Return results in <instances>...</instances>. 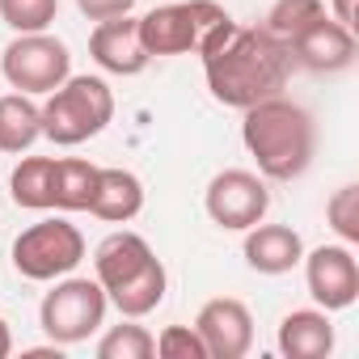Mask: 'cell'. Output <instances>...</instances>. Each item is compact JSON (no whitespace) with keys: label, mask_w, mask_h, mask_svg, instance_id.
Instances as JSON below:
<instances>
[{"label":"cell","mask_w":359,"mask_h":359,"mask_svg":"<svg viewBox=\"0 0 359 359\" xmlns=\"http://www.w3.org/2000/svg\"><path fill=\"white\" fill-rule=\"evenodd\" d=\"M296 72L287 43L266 34L262 26H233L220 47L203 55L208 89L220 106L250 110L266 97H279Z\"/></svg>","instance_id":"obj_1"},{"label":"cell","mask_w":359,"mask_h":359,"mask_svg":"<svg viewBox=\"0 0 359 359\" xmlns=\"http://www.w3.org/2000/svg\"><path fill=\"white\" fill-rule=\"evenodd\" d=\"M241 144L258 161V173L271 182H292L313 165L317 152V123L313 114L292 97H266L250 110H241Z\"/></svg>","instance_id":"obj_2"},{"label":"cell","mask_w":359,"mask_h":359,"mask_svg":"<svg viewBox=\"0 0 359 359\" xmlns=\"http://www.w3.org/2000/svg\"><path fill=\"white\" fill-rule=\"evenodd\" d=\"M43 135L60 148H76L93 135H102L114 118V93L102 76H68L60 89L47 93L39 106Z\"/></svg>","instance_id":"obj_3"},{"label":"cell","mask_w":359,"mask_h":359,"mask_svg":"<svg viewBox=\"0 0 359 359\" xmlns=\"http://www.w3.org/2000/svg\"><path fill=\"white\" fill-rule=\"evenodd\" d=\"M106 287L97 279H76V275H64L55 279V287L43 296L39 304V325L43 334L55 342V346H76L85 342L89 334L102 330L106 321Z\"/></svg>","instance_id":"obj_4"},{"label":"cell","mask_w":359,"mask_h":359,"mask_svg":"<svg viewBox=\"0 0 359 359\" xmlns=\"http://www.w3.org/2000/svg\"><path fill=\"white\" fill-rule=\"evenodd\" d=\"M81 258H85V237L76 224H68L60 216L30 224L13 241V271L34 283H55V279L72 275L81 266Z\"/></svg>","instance_id":"obj_5"},{"label":"cell","mask_w":359,"mask_h":359,"mask_svg":"<svg viewBox=\"0 0 359 359\" xmlns=\"http://www.w3.org/2000/svg\"><path fill=\"white\" fill-rule=\"evenodd\" d=\"M0 72L18 93L30 97H47L51 89H60L72 76V51L68 43H60L55 34L39 30V34H18L5 55H0Z\"/></svg>","instance_id":"obj_6"},{"label":"cell","mask_w":359,"mask_h":359,"mask_svg":"<svg viewBox=\"0 0 359 359\" xmlns=\"http://www.w3.org/2000/svg\"><path fill=\"white\" fill-rule=\"evenodd\" d=\"M203 208L212 216L216 229L224 233H245L254 229L258 220H266L271 212V191L258 173L250 169H220L212 182H208V195H203Z\"/></svg>","instance_id":"obj_7"},{"label":"cell","mask_w":359,"mask_h":359,"mask_svg":"<svg viewBox=\"0 0 359 359\" xmlns=\"http://www.w3.org/2000/svg\"><path fill=\"white\" fill-rule=\"evenodd\" d=\"M300 262H304V283H309V296L317 300V309L342 313L359 300V262H355L351 245H317Z\"/></svg>","instance_id":"obj_8"},{"label":"cell","mask_w":359,"mask_h":359,"mask_svg":"<svg viewBox=\"0 0 359 359\" xmlns=\"http://www.w3.org/2000/svg\"><path fill=\"white\" fill-rule=\"evenodd\" d=\"M195 334L208 346V359H245L254 346V313L237 296H216L199 309Z\"/></svg>","instance_id":"obj_9"},{"label":"cell","mask_w":359,"mask_h":359,"mask_svg":"<svg viewBox=\"0 0 359 359\" xmlns=\"http://www.w3.org/2000/svg\"><path fill=\"white\" fill-rule=\"evenodd\" d=\"M140 43L148 60L156 55H195L199 47V0L156 5L140 18Z\"/></svg>","instance_id":"obj_10"},{"label":"cell","mask_w":359,"mask_h":359,"mask_svg":"<svg viewBox=\"0 0 359 359\" xmlns=\"http://www.w3.org/2000/svg\"><path fill=\"white\" fill-rule=\"evenodd\" d=\"M287 51L309 72H346L355 64V30H346L334 18H317L287 43Z\"/></svg>","instance_id":"obj_11"},{"label":"cell","mask_w":359,"mask_h":359,"mask_svg":"<svg viewBox=\"0 0 359 359\" xmlns=\"http://www.w3.org/2000/svg\"><path fill=\"white\" fill-rule=\"evenodd\" d=\"M89 55L97 60V68L114 76H140L148 68V51L140 43V18L123 13V18L97 22L89 34Z\"/></svg>","instance_id":"obj_12"},{"label":"cell","mask_w":359,"mask_h":359,"mask_svg":"<svg viewBox=\"0 0 359 359\" xmlns=\"http://www.w3.org/2000/svg\"><path fill=\"white\" fill-rule=\"evenodd\" d=\"M300 258H304V241H300L296 229L262 224V220L254 229H245V262H250V271H258V275H287V271L300 266Z\"/></svg>","instance_id":"obj_13"},{"label":"cell","mask_w":359,"mask_h":359,"mask_svg":"<svg viewBox=\"0 0 359 359\" xmlns=\"http://www.w3.org/2000/svg\"><path fill=\"white\" fill-rule=\"evenodd\" d=\"M275 346L283 359H325L334 351L330 313L325 309H292L275 330Z\"/></svg>","instance_id":"obj_14"},{"label":"cell","mask_w":359,"mask_h":359,"mask_svg":"<svg viewBox=\"0 0 359 359\" xmlns=\"http://www.w3.org/2000/svg\"><path fill=\"white\" fill-rule=\"evenodd\" d=\"M152 258H156V254H152V245H148L140 233L118 229V233H110V237L93 250V279L110 292V287L127 283L135 271H144Z\"/></svg>","instance_id":"obj_15"},{"label":"cell","mask_w":359,"mask_h":359,"mask_svg":"<svg viewBox=\"0 0 359 359\" xmlns=\"http://www.w3.org/2000/svg\"><path fill=\"white\" fill-rule=\"evenodd\" d=\"M89 212L106 224H127L144 212V182L131 169H102L97 173V195L89 203Z\"/></svg>","instance_id":"obj_16"},{"label":"cell","mask_w":359,"mask_h":359,"mask_svg":"<svg viewBox=\"0 0 359 359\" xmlns=\"http://www.w3.org/2000/svg\"><path fill=\"white\" fill-rule=\"evenodd\" d=\"M165 292H169V271H165V262L161 258H152L144 271H135L127 283H118V287H110L106 292V300L123 313V317H148L161 300H165Z\"/></svg>","instance_id":"obj_17"},{"label":"cell","mask_w":359,"mask_h":359,"mask_svg":"<svg viewBox=\"0 0 359 359\" xmlns=\"http://www.w3.org/2000/svg\"><path fill=\"white\" fill-rule=\"evenodd\" d=\"M9 195L26 212H51L55 208V156H22L9 173Z\"/></svg>","instance_id":"obj_18"},{"label":"cell","mask_w":359,"mask_h":359,"mask_svg":"<svg viewBox=\"0 0 359 359\" xmlns=\"http://www.w3.org/2000/svg\"><path fill=\"white\" fill-rule=\"evenodd\" d=\"M43 135V114L30 93L0 97V152H30Z\"/></svg>","instance_id":"obj_19"},{"label":"cell","mask_w":359,"mask_h":359,"mask_svg":"<svg viewBox=\"0 0 359 359\" xmlns=\"http://www.w3.org/2000/svg\"><path fill=\"white\" fill-rule=\"evenodd\" d=\"M102 165L81 156H55V212H89Z\"/></svg>","instance_id":"obj_20"},{"label":"cell","mask_w":359,"mask_h":359,"mask_svg":"<svg viewBox=\"0 0 359 359\" xmlns=\"http://www.w3.org/2000/svg\"><path fill=\"white\" fill-rule=\"evenodd\" d=\"M152 355H156V338L144 325H135V317L110 325L97 342V359H152Z\"/></svg>","instance_id":"obj_21"},{"label":"cell","mask_w":359,"mask_h":359,"mask_svg":"<svg viewBox=\"0 0 359 359\" xmlns=\"http://www.w3.org/2000/svg\"><path fill=\"white\" fill-rule=\"evenodd\" d=\"M317 18H325V5L321 0H275L271 13H266V34H275L279 43H292L300 30H309Z\"/></svg>","instance_id":"obj_22"},{"label":"cell","mask_w":359,"mask_h":359,"mask_svg":"<svg viewBox=\"0 0 359 359\" xmlns=\"http://www.w3.org/2000/svg\"><path fill=\"white\" fill-rule=\"evenodd\" d=\"M60 13V0H0V22L13 34H39L51 30Z\"/></svg>","instance_id":"obj_23"},{"label":"cell","mask_w":359,"mask_h":359,"mask_svg":"<svg viewBox=\"0 0 359 359\" xmlns=\"http://www.w3.org/2000/svg\"><path fill=\"white\" fill-rule=\"evenodd\" d=\"M325 220H330V229L342 237V245H359V187H355V182H346V187H338V191L330 195Z\"/></svg>","instance_id":"obj_24"},{"label":"cell","mask_w":359,"mask_h":359,"mask_svg":"<svg viewBox=\"0 0 359 359\" xmlns=\"http://www.w3.org/2000/svg\"><path fill=\"white\" fill-rule=\"evenodd\" d=\"M156 355L161 359H208V346L195 334V325H165L156 334Z\"/></svg>","instance_id":"obj_25"},{"label":"cell","mask_w":359,"mask_h":359,"mask_svg":"<svg viewBox=\"0 0 359 359\" xmlns=\"http://www.w3.org/2000/svg\"><path fill=\"white\" fill-rule=\"evenodd\" d=\"M76 9L89 18V22H106V18H123L135 9V0H76Z\"/></svg>","instance_id":"obj_26"},{"label":"cell","mask_w":359,"mask_h":359,"mask_svg":"<svg viewBox=\"0 0 359 359\" xmlns=\"http://www.w3.org/2000/svg\"><path fill=\"white\" fill-rule=\"evenodd\" d=\"M330 13H334V22H342L346 30H355L359 26V0H330Z\"/></svg>","instance_id":"obj_27"},{"label":"cell","mask_w":359,"mask_h":359,"mask_svg":"<svg viewBox=\"0 0 359 359\" xmlns=\"http://www.w3.org/2000/svg\"><path fill=\"white\" fill-rule=\"evenodd\" d=\"M9 351H13V334H9V321L0 317V359H5Z\"/></svg>","instance_id":"obj_28"}]
</instances>
